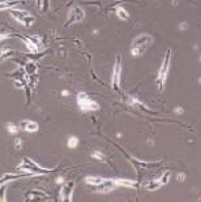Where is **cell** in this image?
Instances as JSON below:
<instances>
[{"mask_svg":"<svg viewBox=\"0 0 201 202\" xmlns=\"http://www.w3.org/2000/svg\"><path fill=\"white\" fill-rule=\"evenodd\" d=\"M152 42H153V37L149 34H141L136 37L132 40V44H131V55L135 57L143 55L148 50V47L152 44Z\"/></svg>","mask_w":201,"mask_h":202,"instance_id":"cell-1","label":"cell"},{"mask_svg":"<svg viewBox=\"0 0 201 202\" xmlns=\"http://www.w3.org/2000/svg\"><path fill=\"white\" fill-rule=\"evenodd\" d=\"M170 62H171V51L167 50L166 55L163 57V62H162V64L159 65V69H158L157 85H158V89L159 90H162L163 89V85L166 84L167 76H169V72H170Z\"/></svg>","mask_w":201,"mask_h":202,"instance_id":"cell-2","label":"cell"},{"mask_svg":"<svg viewBox=\"0 0 201 202\" xmlns=\"http://www.w3.org/2000/svg\"><path fill=\"white\" fill-rule=\"evenodd\" d=\"M17 170H24L26 172L30 173H35V175H43V173H49L51 172V170H47V168H43L39 164H37L35 162H33L29 158H24V160L17 166Z\"/></svg>","mask_w":201,"mask_h":202,"instance_id":"cell-3","label":"cell"},{"mask_svg":"<svg viewBox=\"0 0 201 202\" xmlns=\"http://www.w3.org/2000/svg\"><path fill=\"white\" fill-rule=\"evenodd\" d=\"M76 100H77V104H78L81 111L89 112V111H97L99 108V106L96 100H93L88 94H85V93H80L76 98Z\"/></svg>","mask_w":201,"mask_h":202,"instance_id":"cell-4","label":"cell"},{"mask_svg":"<svg viewBox=\"0 0 201 202\" xmlns=\"http://www.w3.org/2000/svg\"><path fill=\"white\" fill-rule=\"evenodd\" d=\"M11 16L15 17L17 21L20 24H22L25 26H31L33 24H34L35 21V18L34 16H31L29 12H26V11H18V9H11Z\"/></svg>","mask_w":201,"mask_h":202,"instance_id":"cell-5","label":"cell"},{"mask_svg":"<svg viewBox=\"0 0 201 202\" xmlns=\"http://www.w3.org/2000/svg\"><path fill=\"white\" fill-rule=\"evenodd\" d=\"M84 17H85L84 9L80 8V7H73V8H71V11L68 12V20H67V26L71 25V24L82 21Z\"/></svg>","mask_w":201,"mask_h":202,"instance_id":"cell-6","label":"cell"},{"mask_svg":"<svg viewBox=\"0 0 201 202\" xmlns=\"http://www.w3.org/2000/svg\"><path fill=\"white\" fill-rule=\"evenodd\" d=\"M120 73H122V64H120V59H118L115 67H114L112 77H111V85L115 90L119 89V85H120Z\"/></svg>","mask_w":201,"mask_h":202,"instance_id":"cell-7","label":"cell"},{"mask_svg":"<svg viewBox=\"0 0 201 202\" xmlns=\"http://www.w3.org/2000/svg\"><path fill=\"white\" fill-rule=\"evenodd\" d=\"M73 188H75V183L73 181H68L64 188H63V196L60 197L62 201H72V193H73Z\"/></svg>","mask_w":201,"mask_h":202,"instance_id":"cell-8","label":"cell"},{"mask_svg":"<svg viewBox=\"0 0 201 202\" xmlns=\"http://www.w3.org/2000/svg\"><path fill=\"white\" fill-rule=\"evenodd\" d=\"M21 126H22L24 131L30 132V133L38 131V124L34 123V121H31V120H24V121H21Z\"/></svg>","mask_w":201,"mask_h":202,"instance_id":"cell-9","label":"cell"},{"mask_svg":"<svg viewBox=\"0 0 201 202\" xmlns=\"http://www.w3.org/2000/svg\"><path fill=\"white\" fill-rule=\"evenodd\" d=\"M85 181L88 183L89 185H93V186H97V185H99V184H102L103 181H105V179H102V177H96V176H88L85 179Z\"/></svg>","mask_w":201,"mask_h":202,"instance_id":"cell-10","label":"cell"},{"mask_svg":"<svg viewBox=\"0 0 201 202\" xmlns=\"http://www.w3.org/2000/svg\"><path fill=\"white\" fill-rule=\"evenodd\" d=\"M161 185H163V184H162V181H161V179H159V180H152V181H149V183H145L144 188H149L150 191H156Z\"/></svg>","mask_w":201,"mask_h":202,"instance_id":"cell-11","label":"cell"},{"mask_svg":"<svg viewBox=\"0 0 201 202\" xmlns=\"http://www.w3.org/2000/svg\"><path fill=\"white\" fill-rule=\"evenodd\" d=\"M116 16H118V18H120V20H123V21H125V20H128L129 18V15H128V12H127L123 7H116Z\"/></svg>","mask_w":201,"mask_h":202,"instance_id":"cell-12","label":"cell"},{"mask_svg":"<svg viewBox=\"0 0 201 202\" xmlns=\"http://www.w3.org/2000/svg\"><path fill=\"white\" fill-rule=\"evenodd\" d=\"M25 40V46L29 48V51L31 52H37L38 51V46L34 42V39H24Z\"/></svg>","mask_w":201,"mask_h":202,"instance_id":"cell-13","label":"cell"},{"mask_svg":"<svg viewBox=\"0 0 201 202\" xmlns=\"http://www.w3.org/2000/svg\"><path fill=\"white\" fill-rule=\"evenodd\" d=\"M78 145V138L75 137V136H71L67 141V146L69 147V149H75V147Z\"/></svg>","mask_w":201,"mask_h":202,"instance_id":"cell-14","label":"cell"},{"mask_svg":"<svg viewBox=\"0 0 201 202\" xmlns=\"http://www.w3.org/2000/svg\"><path fill=\"white\" fill-rule=\"evenodd\" d=\"M91 157L94 158V159H97V160H100V162H105V154L102 153V151H99V150H97V151H94L91 154Z\"/></svg>","mask_w":201,"mask_h":202,"instance_id":"cell-15","label":"cell"},{"mask_svg":"<svg viewBox=\"0 0 201 202\" xmlns=\"http://www.w3.org/2000/svg\"><path fill=\"white\" fill-rule=\"evenodd\" d=\"M7 129H8V132L11 133V134H17V126L15 125V124H12V123H8L7 124Z\"/></svg>","mask_w":201,"mask_h":202,"instance_id":"cell-16","label":"cell"},{"mask_svg":"<svg viewBox=\"0 0 201 202\" xmlns=\"http://www.w3.org/2000/svg\"><path fill=\"white\" fill-rule=\"evenodd\" d=\"M169 177H170V172H165L163 176L161 177V181H162V184H166L167 181H169Z\"/></svg>","mask_w":201,"mask_h":202,"instance_id":"cell-17","label":"cell"},{"mask_svg":"<svg viewBox=\"0 0 201 202\" xmlns=\"http://www.w3.org/2000/svg\"><path fill=\"white\" fill-rule=\"evenodd\" d=\"M21 144H22V141H21V138H15V146H16V149L18 150V149H21Z\"/></svg>","mask_w":201,"mask_h":202,"instance_id":"cell-18","label":"cell"},{"mask_svg":"<svg viewBox=\"0 0 201 202\" xmlns=\"http://www.w3.org/2000/svg\"><path fill=\"white\" fill-rule=\"evenodd\" d=\"M62 94H63V95H64V97H68V94H69V91H68V90H63V93H62Z\"/></svg>","mask_w":201,"mask_h":202,"instance_id":"cell-19","label":"cell"},{"mask_svg":"<svg viewBox=\"0 0 201 202\" xmlns=\"http://www.w3.org/2000/svg\"><path fill=\"white\" fill-rule=\"evenodd\" d=\"M175 112L176 113H182L183 112V108H179V107H178V108H175Z\"/></svg>","mask_w":201,"mask_h":202,"instance_id":"cell-20","label":"cell"},{"mask_svg":"<svg viewBox=\"0 0 201 202\" xmlns=\"http://www.w3.org/2000/svg\"><path fill=\"white\" fill-rule=\"evenodd\" d=\"M179 28H180V29H185V28H187V24H185V22H183L182 25L179 26Z\"/></svg>","mask_w":201,"mask_h":202,"instance_id":"cell-21","label":"cell"},{"mask_svg":"<svg viewBox=\"0 0 201 202\" xmlns=\"http://www.w3.org/2000/svg\"><path fill=\"white\" fill-rule=\"evenodd\" d=\"M63 181H64V180H63L62 177H59V179L56 180V183H58V184H62V183H63Z\"/></svg>","mask_w":201,"mask_h":202,"instance_id":"cell-22","label":"cell"},{"mask_svg":"<svg viewBox=\"0 0 201 202\" xmlns=\"http://www.w3.org/2000/svg\"><path fill=\"white\" fill-rule=\"evenodd\" d=\"M37 3H38V7H41V0H37Z\"/></svg>","mask_w":201,"mask_h":202,"instance_id":"cell-23","label":"cell"},{"mask_svg":"<svg viewBox=\"0 0 201 202\" xmlns=\"http://www.w3.org/2000/svg\"><path fill=\"white\" fill-rule=\"evenodd\" d=\"M199 81H200V84H201V78H200V80H199Z\"/></svg>","mask_w":201,"mask_h":202,"instance_id":"cell-24","label":"cell"},{"mask_svg":"<svg viewBox=\"0 0 201 202\" xmlns=\"http://www.w3.org/2000/svg\"><path fill=\"white\" fill-rule=\"evenodd\" d=\"M200 60H201V57H200Z\"/></svg>","mask_w":201,"mask_h":202,"instance_id":"cell-25","label":"cell"}]
</instances>
